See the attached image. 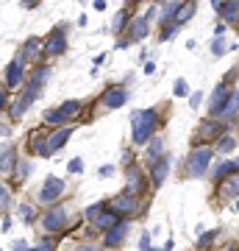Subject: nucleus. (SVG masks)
<instances>
[{"label":"nucleus","instance_id":"a211bd4d","mask_svg":"<svg viewBox=\"0 0 239 251\" xmlns=\"http://www.w3.org/2000/svg\"><path fill=\"white\" fill-rule=\"evenodd\" d=\"M72 134V126H59V128H53L50 134H47V148H50V153H59L67 145V140H70Z\"/></svg>","mask_w":239,"mask_h":251},{"label":"nucleus","instance_id":"09e8293b","mask_svg":"<svg viewBox=\"0 0 239 251\" xmlns=\"http://www.w3.org/2000/svg\"><path fill=\"white\" fill-rule=\"evenodd\" d=\"M11 251H28V243L25 240H17L14 246H11Z\"/></svg>","mask_w":239,"mask_h":251},{"label":"nucleus","instance_id":"58836bf2","mask_svg":"<svg viewBox=\"0 0 239 251\" xmlns=\"http://www.w3.org/2000/svg\"><path fill=\"white\" fill-rule=\"evenodd\" d=\"M217 234H220V232H209V234H206V232H200V240H197V249H206V246H212Z\"/></svg>","mask_w":239,"mask_h":251},{"label":"nucleus","instance_id":"1a4fd4ad","mask_svg":"<svg viewBox=\"0 0 239 251\" xmlns=\"http://www.w3.org/2000/svg\"><path fill=\"white\" fill-rule=\"evenodd\" d=\"M225 131H228V123H225V120H217V117H206L203 123H200V128H197L195 145H203L206 140H217V137H222Z\"/></svg>","mask_w":239,"mask_h":251},{"label":"nucleus","instance_id":"9b49d317","mask_svg":"<svg viewBox=\"0 0 239 251\" xmlns=\"http://www.w3.org/2000/svg\"><path fill=\"white\" fill-rule=\"evenodd\" d=\"M62 53H67V36H64V25H59L44 39V59H56Z\"/></svg>","mask_w":239,"mask_h":251},{"label":"nucleus","instance_id":"6e6552de","mask_svg":"<svg viewBox=\"0 0 239 251\" xmlns=\"http://www.w3.org/2000/svg\"><path fill=\"white\" fill-rule=\"evenodd\" d=\"M64 190H67V184H64V179H59V176H47L44 179V184H42V190H39V201L42 204H47V206H53L59 198L64 196Z\"/></svg>","mask_w":239,"mask_h":251},{"label":"nucleus","instance_id":"6ab92c4d","mask_svg":"<svg viewBox=\"0 0 239 251\" xmlns=\"http://www.w3.org/2000/svg\"><path fill=\"white\" fill-rule=\"evenodd\" d=\"M22 81H25V62L17 56V59L6 67V87H9V90H14V87H20Z\"/></svg>","mask_w":239,"mask_h":251},{"label":"nucleus","instance_id":"cd10ccee","mask_svg":"<svg viewBox=\"0 0 239 251\" xmlns=\"http://www.w3.org/2000/svg\"><path fill=\"white\" fill-rule=\"evenodd\" d=\"M220 193L225 198H237L239 196V173H231V176H225V179H222Z\"/></svg>","mask_w":239,"mask_h":251},{"label":"nucleus","instance_id":"4d7b16f0","mask_svg":"<svg viewBox=\"0 0 239 251\" xmlns=\"http://www.w3.org/2000/svg\"><path fill=\"white\" fill-rule=\"evenodd\" d=\"M225 251H237V249H225Z\"/></svg>","mask_w":239,"mask_h":251},{"label":"nucleus","instance_id":"4be33fe9","mask_svg":"<svg viewBox=\"0 0 239 251\" xmlns=\"http://www.w3.org/2000/svg\"><path fill=\"white\" fill-rule=\"evenodd\" d=\"M14 165H17V151H14V145L6 143L0 145V173H14Z\"/></svg>","mask_w":239,"mask_h":251},{"label":"nucleus","instance_id":"c03bdc74","mask_svg":"<svg viewBox=\"0 0 239 251\" xmlns=\"http://www.w3.org/2000/svg\"><path fill=\"white\" fill-rule=\"evenodd\" d=\"M153 246H151V234L148 232H142V237H139V251H151Z\"/></svg>","mask_w":239,"mask_h":251},{"label":"nucleus","instance_id":"ddd939ff","mask_svg":"<svg viewBox=\"0 0 239 251\" xmlns=\"http://www.w3.org/2000/svg\"><path fill=\"white\" fill-rule=\"evenodd\" d=\"M148 31H151V20H148V14H142V17H133L128 23L123 36H128V42H139V39L148 36Z\"/></svg>","mask_w":239,"mask_h":251},{"label":"nucleus","instance_id":"4c0bfd02","mask_svg":"<svg viewBox=\"0 0 239 251\" xmlns=\"http://www.w3.org/2000/svg\"><path fill=\"white\" fill-rule=\"evenodd\" d=\"M67 171H70L72 176L84 173V159H78V156H75V159H70V162H67Z\"/></svg>","mask_w":239,"mask_h":251},{"label":"nucleus","instance_id":"f257e3e1","mask_svg":"<svg viewBox=\"0 0 239 251\" xmlns=\"http://www.w3.org/2000/svg\"><path fill=\"white\" fill-rule=\"evenodd\" d=\"M159 126H161V115L156 109H136L131 115V140L133 145H148L151 137L159 134Z\"/></svg>","mask_w":239,"mask_h":251},{"label":"nucleus","instance_id":"423d86ee","mask_svg":"<svg viewBox=\"0 0 239 251\" xmlns=\"http://www.w3.org/2000/svg\"><path fill=\"white\" fill-rule=\"evenodd\" d=\"M42 226L47 229V234H50V232H53V234L56 232H64V229L70 226V209H67L64 204H53L42 215Z\"/></svg>","mask_w":239,"mask_h":251},{"label":"nucleus","instance_id":"b1692460","mask_svg":"<svg viewBox=\"0 0 239 251\" xmlns=\"http://www.w3.org/2000/svg\"><path fill=\"white\" fill-rule=\"evenodd\" d=\"M237 115H239V92H231V98L225 100V106H222V112L217 115V120L231 123V120H237Z\"/></svg>","mask_w":239,"mask_h":251},{"label":"nucleus","instance_id":"7ed1b4c3","mask_svg":"<svg viewBox=\"0 0 239 251\" xmlns=\"http://www.w3.org/2000/svg\"><path fill=\"white\" fill-rule=\"evenodd\" d=\"M81 112V100H64L62 106H56V109H47L42 115V120L47 126H53V128H59V126H67L70 120H75Z\"/></svg>","mask_w":239,"mask_h":251},{"label":"nucleus","instance_id":"dca6fc26","mask_svg":"<svg viewBox=\"0 0 239 251\" xmlns=\"http://www.w3.org/2000/svg\"><path fill=\"white\" fill-rule=\"evenodd\" d=\"M231 87L228 84H220V87H217V90L212 92V95H209V117H217L222 112V106H225V100L231 98Z\"/></svg>","mask_w":239,"mask_h":251},{"label":"nucleus","instance_id":"72a5a7b5","mask_svg":"<svg viewBox=\"0 0 239 251\" xmlns=\"http://www.w3.org/2000/svg\"><path fill=\"white\" fill-rule=\"evenodd\" d=\"M28 251H56V237L44 234L42 240H39V246H34V249H28Z\"/></svg>","mask_w":239,"mask_h":251},{"label":"nucleus","instance_id":"9d476101","mask_svg":"<svg viewBox=\"0 0 239 251\" xmlns=\"http://www.w3.org/2000/svg\"><path fill=\"white\" fill-rule=\"evenodd\" d=\"M128 232H131V221H120V224H114L109 232H103L106 237H103V249H109V251H114V249H120L125 243V237H128Z\"/></svg>","mask_w":239,"mask_h":251},{"label":"nucleus","instance_id":"de8ad7c7","mask_svg":"<svg viewBox=\"0 0 239 251\" xmlns=\"http://www.w3.org/2000/svg\"><path fill=\"white\" fill-rule=\"evenodd\" d=\"M75 251H100V249H98V246H92V243H81Z\"/></svg>","mask_w":239,"mask_h":251},{"label":"nucleus","instance_id":"aec40b11","mask_svg":"<svg viewBox=\"0 0 239 251\" xmlns=\"http://www.w3.org/2000/svg\"><path fill=\"white\" fill-rule=\"evenodd\" d=\"M28 153H34V156H53L50 148H47V137L42 131H34L28 137Z\"/></svg>","mask_w":239,"mask_h":251},{"label":"nucleus","instance_id":"f3484780","mask_svg":"<svg viewBox=\"0 0 239 251\" xmlns=\"http://www.w3.org/2000/svg\"><path fill=\"white\" fill-rule=\"evenodd\" d=\"M148 165H151V187L159 190L164 184V179L170 176V162H167V156H161V159L148 162Z\"/></svg>","mask_w":239,"mask_h":251},{"label":"nucleus","instance_id":"f03ea898","mask_svg":"<svg viewBox=\"0 0 239 251\" xmlns=\"http://www.w3.org/2000/svg\"><path fill=\"white\" fill-rule=\"evenodd\" d=\"M214 159V148L209 145H195L189 156H186V176L189 179H203L206 173H209V165Z\"/></svg>","mask_w":239,"mask_h":251},{"label":"nucleus","instance_id":"3c124183","mask_svg":"<svg viewBox=\"0 0 239 251\" xmlns=\"http://www.w3.org/2000/svg\"><path fill=\"white\" fill-rule=\"evenodd\" d=\"M0 229H3V232H9V229H11V218H3V224H0Z\"/></svg>","mask_w":239,"mask_h":251},{"label":"nucleus","instance_id":"bb28decb","mask_svg":"<svg viewBox=\"0 0 239 251\" xmlns=\"http://www.w3.org/2000/svg\"><path fill=\"white\" fill-rule=\"evenodd\" d=\"M31 103H34V100L28 98L25 92H20V98L14 100L11 106H9V115H11V120H20V117H22V115L28 112V106H31Z\"/></svg>","mask_w":239,"mask_h":251},{"label":"nucleus","instance_id":"6e6d98bb","mask_svg":"<svg viewBox=\"0 0 239 251\" xmlns=\"http://www.w3.org/2000/svg\"><path fill=\"white\" fill-rule=\"evenodd\" d=\"M128 3H142V0H128Z\"/></svg>","mask_w":239,"mask_h":251},{"label":"nucleus","instance_id":"7c9ffc66","mask_svg":"<svg viewBox=\"0 0 239 251\" xmlns=\"http://www.w3.org/2000/svg\"><path fill=\"white\" fill-rule=\"evenodd\" d=\"M214 151H220V153H231V151H237V137L225 131L222 137H217V148H214Z\"/></svg>","mask_w":239,"mask_h":251},{"label":"nucleus","instance_id":"5fc2aeb1","mask_svg":"<svg viewBox=\"0 0 239 251\" xmlns=\"http://www.w3.org/2000/svg\"><path fill=\"white\" fill-rule=\"evenodd\" d=\"M153 3H159V6H164V3H167V0H153Z\"/></svg>","mask_w":239,"mask_h":251},{"label":"nucleus","instance_id":"0eeeda50","mask_svg":"<svg viewBox=\"0 0 239 251\" xmlns=\"http://www.w3.org/2000/svg\"><path fill=\"white\" fill-rule=\"evenodd\" d=\"M145 190H148V179H145L142 168H139V165H128V168H125V190H123V193L142 198V196H145Z\"/></svg>","mask_w":239,"mask_h":251},{"label":"nucleus","instance_id":"37998d69","mask_svg":"<svg viewBox=\"0 0 239 251\" xmlns=\"http://www.w3.org/2000/svg\"><path fill=\"white\" fill-rule=\"evenodd\" d=\"M98 176L100 179H111V176H114V165H103V168H98Z\"/></svg>","mask_w":239,"mask_h":251},{"label":"nucleus","instance_id":"49530a36","mask_svg":"<svg viewBox=\"0 0 239 251\" xmlns=\"http://www.w3.org/2000/svg\"><path fill=\"white\" fill-rule=\"evenodd\" d=\"M200 100H203V92H192V98H189V106L197 109V106H200Z\"/></svg>","mask_w":239,"mask_h":251},{"label":"nucleus","instance_id":"603ef678","mask_svg":"<svg viewBox=\"0 0 239 251\" xmlns=\"http://www.w3.org/2000/svg\"><path fill=\"white\" fill-rule=\"evenodd\" d=\"M214 34H217V36H222V34H225V23H220V25L214 28Z\"/></svg>","mask_w":239,"mask_h":251},{"label":"nucleus","instance_id":"79ce46f5","mask_svg":"<svg viewBox=\"0 0 239 251\" xmlns=\"http://www.w3.org/2000/svg\"><path fill=\"white\" fill-rule=\"evenodd\" d=\"M11 103H9V87H6V84H3V87H0V112H3V109H9Z\"/></svg>","mask_w":239,"mask_h":251},{"label":"nucleus","instance_id":"a18cd8bd","mask_svg":"<svg viewBox=\"0 0 239 251\" xmlns=\"http://www.w3.org/2000/svg\"><path fill=\"white\" fill-rule=\"evenodd\" d=\"M237 75H239V70H237V67H234V70H228L225 75H222V84H228V87H234V78H237Z\"/></svg>","mask_w":239,"mask_h":251},{"label":"nucleus","instance_id":"f704fd0d","mask_svg":"<svg viewBox=\"0 0 239 251\" xmlns=\"http://www.w3.org/2000/svg\"><path fill=\"white\" fill-rule=\"evenodd\" d=\"M178 28H181L178 23H167V25H161V36H159V39H161V42H170V39L178 34Z\"/></svg>","mask_w":239,"mask_h":251},{"label":"nucleus","instance_id":"8fccbe9b","mask_svg":"<svg viewBox=\"0 0 239 251\" xmlns=\"http://www.w3.org/2000/svg\"><path fill=\"white\" fill-rule=\"evenodd\" d=\"M11 134V126H6V123H0V137H9Z\"/></svg>","mask_w":239,"mask_h":251},{"label":"nucleus","instance_id":"412c9836","mask_svg":"<svg viewBox=\"0 0 239 251\" xmlns=\"http://www.w3.org/2000/svg\"><path fill=\"white\" fill-rule=\"evenodd\" d=\"M217 14L222 17L225 25H239V0H225V3H220Z\"/></svg>","mask_w":239,"mask_h":251},{"label":"nucleus","instance_id":"c756f323","mask_svg":"<svg viewBox=\"0 0 239 251\" xmlns=\"http://www.w3.org/2000/svg\"><path fill=\"white\" fill-rule=\"evenodd\" d=\"M175 11H178V0H167L159 11V23L167 25V23H175Z\"/></svg>","mask_w":239,"mask_h":251},{"label":"nucleus","instance_id":"f8f14e48","mask_svg":"<svg viewBox=\"0 0 239 251\" xmlns=\"http://www.w3.org/2000/svg\"><path fill=\"white\" fill-rule=\"evenodd\" d=\"M20 59H22V62H34V64H39L44 59V42L42 39H39V36H31V39H25V45L20 48Z\"/></svg>","mask_w":239,"mask_h":251},{"label":"nucleus","instance_id":"e433bc0d","mask_svg":"<svg viewBox=\"0 0 239 251\" xmlns=\"http://www.w3.org/2000/svg\"><path fill=\"white\" fill-rule=\"evenodd\" d=\"M9 204H11V193H9V187H6V184H0V212H6V209H9Z\"/></svg>","mask_w":239,"mask_h":251},{"label":"nucleus","instance_id":"39448f33","mask_svg":"<svg viewBox=\"0 0 239 251\" xmlns=\"http://www.w3.org/2000/svg\"><path fill=\"white\" fill-rule=\"evenodd\" d=\"M109 206H111L123 221H133V218H139V212H142V198L128 196V193H120V196H114L111 201H109Z\"/></svg>","mask_w":239,"mask_h":251},{"label":"nucleus","instance_id":"c9c22d12","mask_svg":"<svg viewBox=\"0 0 239 251\" xmlns=\"http://www.w3.org/2000/svg\"><path fill=\"white\" fill-rule=\"evenodd\" d=\"M225 50H228V45H225V36H214V39H212V53L214 56H222Z\"/></svg>","mask_w":239,"mask_h":251},{"label":"nucleus","instance_id":"2f4dec72","mask_svg":"<svg viewBox=\"0 0 239 251\" xmlns=\"http://www.w3.org/2000/svg\"><path fill=\"white\" fill-rule=\"evenodd\" d=\"M31 171H34V165H31V162H17V165H14V173H11V179L17 181V184H22V181L31 176Z\"/></svg>","mask_w":239,"mask_h":251},{"label":"nucleus","instance_id":"a878e982","mask_svg":"<svg viewBox=\"0 0 239 251\" xmlns=\"http://www.w3.org/2000/svg\"><path fill=\"white\" fill-rule=\"evenodd\" d=\"M195 11H197V3H195V0H184V3H178L175 23H178V25H184V23H189V20L195 17Z\"/></svg>","mask_w":239,"mask_h":251},{"label":"nucleus","instance_id":"864d4df0","mask_svg":"<svg viewBox=\"0 0 239 251\" xmlns=\"http://www.w3.org/2000/svg\"><path fill=\"white\" fill-rule=\"evenodd\" d=\"M95 9L103 11V9H106V0H95Z\"/></svg>","mask_w":239,"mask_h":251},{"label":"nucleus","instance_id":"5701e85b","mask_svg":"<svg viewBox=\"0 0 239 251\" xmlns=\"http://www.w3.org/2000/svg\"><path fill=\"white\" fill-rule=\"evenodd\" d=\"M161 156H167V143H164V137L156 134L151 137V143H148V162H156Z\"/></svg>","mask_w":239,"mask_h":251},{"label":"nucleus","instance_id":"20e7f679","mask_svg":"<svg viewBox=\"0 0 239 251\" xmlns=\"http://www.w3.org/2000/svg\"><path fill=\"white\" fill-rule=\"evenodd\" d=\"M50 75H53V67H47V64H34V67H31V75H25V87H22V92H25L31 100H36L39 95H42L44 84H47Z\"/></svg>","mask_w":239,"mask_h":251},{"label":"nucleus","instance_id":"473e14b6","mask_svg":"<svg viewBox=\"0 0 239 251\" xmlns=\"http://www.w3.org/2000/svg\"><path fill=\"white\" fill-rule=\"evenodd\" d=\"M17 212H20V218H22V224H25V226H31V224L36 221V209L28 204V201H22V204H20Z\"/></svg>","mask_w":239,"mask_h":251},{"label":"nucleus","instance_id":"ea45409f","mask_svg":"<svg viewBox=\"0 0 239 251\" xmlns=\"http://www.w3.org/2000/svg\"><path fill=\"white\" fill-rule=\"evenodd\" d=\"M100 209H106V201H98V204H92V206H87V212H84V215H87V221H92V218L98 215Z\"/></svg>","mask_w":239,"mask_h":251},{"label":"nucleus","instance_id":"c85d7f7f","mask_svg":"<svg viewBox=\"0 0 239 251\" xmlns=\"http://www.w3.org/2000/svg\"><path fill=\"white\" fill-rule=\"evenodd\" d=\"M131 9H120V11H117V14H114V23H111V31H114V34L117 36H120V34H123V31H125V28H128V23H131Z\"/></svg>","mask_w":239,"mask_h":251},{"label":"nucleus","instance_id":"393cba45","mask_svg":"<svg viewBox=\"0 0 239 251\" xmlns=\"http://www.w3.org/2000/svg\"><path fill=\"white\" fill-rule=\"evenodd\" d=\"M231 173H239V159H225V162H220L217 168L212 171V179L220 184L225 176H231Z\"/></svg>","mask_w":239,"mask_h":251},{"label":"nucleus","instance_id":"a19ab883","mask_svg":"<svg viewBox=\"0 0 239 251\" xmlns=\"http://www.w3.org/2000/svg\"><path fill=\"white\" fill-rule=\"evenodd\" d=\"M186 92H189L186 81H184V78H178V81H175V87H173V95H175V98H184Z\"/></svg>","mask_w":239,"mask_h":251},{"label":"nucleus","instance_id":"2eb2a0df","mask_svg":"<svg viewBox=\"0 0 239 251\" xmlns=\"http://www.w3.org/2000/svg\"><path fill=\"white\" fill-rule=\"evenodd\" d=\"M128 100V90L125 87H120V84H114V87H109L103 95H100V103L106 109H120Z\"/></svg>","mask_w":239,"mask_h":251},{"label":"nucleus","instance_id":"4468645a","mask_svg":"<svg viewBox=\"0 0 239 251\" xmlns=\"http://www.w3.org/2000/svg\"><path fill=\"white\" fill-rule=\"evenodd\" d=\"M120 221H123V218H120L114 209L106 204V209H100L98 215L89 221V224H92V229H95V232H109V229H111L114 224H120Z\"/></svg>","mask_w":239,"mask_h":251}]
</instances>
